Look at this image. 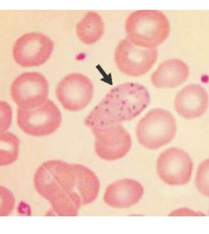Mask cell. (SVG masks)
<instances>
[{
  "instance_id": "1",
  "label": "cell",
  "mask_w": 209,
  "mask_h": 234,
  "mask_svg": "<svg viewBox=\"0 0 209 234\" xmlns=\"http://www.w3.org/2000/svg\"><path fill=\"white\" fill-rule=\"evenodd\" d=\"M37 193L52 205L58 216H74L80 208L94 202L100 183L93 171L79 164L48 160L40 165L34 176Z\"/></svg>"
},
{
  "instance_id": "2",
  "label": "cell",
  "mask_w": 209,
  "mask_h": 234,
  "mask_svg": "<svg viewBox=\"0 0 209 234\" xmlns=\"http://www.w3.org/2000/svg\"><path fill=\"white\" fill-rule=\"evenodd\" d=\"M149 91L141 84L125 82L112 88L84 120L88 128L105 127L134 119L148 106Z\"/></svg>"
},
{
  "instance_id": "3",
  "label": "cell",
  "mask_w": 209,
  "mask_h": 234,
  "mask_svg": "<svg viewBox=\"0 0 209 234\" xmlns=\"http://www.w3.org/2000/svg\"><path fill=\"white\" fill-rule=\"evenodd\" d=\"M127 38L147 48H157L167 39L171 24L165 15L157 10H140L131 14L125 24Z\"/></svg>"
},
{
  "instance_id": "4",
  "label": "cell",
  "mask_w": 209,
  "mask_h": 234,
  "mask_svg": "<svg viewBox=\"0 0 209 234\" xmlns=\"http://www.w3.org/2000/svg\"><path fill=\"white\" fill-rule=\"evenodd\" d=\"M177 132L176 119L172 113L161 108L153 109L138 123L137 138L144 148L155 150L170 143Z\"/></svg>"
},
{
  "instance_id": "5",
  "label": "cell",
  "mask_w": 209,
  "mask_h": 234,
  "mask_svg": "<svg viewBox=\"0 0 209 234\" xmlns=\"http://www.w3.org/2000/svg\"><path fill=\"white\" fill-rule=\"evenodd\" d=\"M17 120L18 126L25 133L34 137H43L57 131L62 121V115L57 104L48 99L34 109L18 107Z\"/></svg>"
},
{
  "instance_id": "6",
  "label": "cell",
  "mask_w": 209,
  "mask_h": 234,
  "mask_svg": "<svg viewBox=\"0 0 209 234\" xmlns=\"http://www.w3.org/2000/svg\"><path fill=\"white\" fill-rule=\"evenodd\" d=\"M157 58V48L141 47L127 37L119 41L114 51L117 68L122 73L130 77L146 75L154 65Z\"/></svg>"
},
{
  "instance_id": "7",
  "label": "cell",
  "mask_w": 209,
  "mask_h": 234,
  "mask_svg": "<svg viewBox=\"0 0 209 234\" xmlns=\"http://www.w3.org/2000/svg\"><path fill=\"white\" fill-rule=\"evenodd\" d=\"M12 100L24 109L37 107L48 100L49 83L42 73L37 71L25 72L18 75L10 87Z\"/></svg>"
},
{
  "instance_id": "8",
  "label": "cell",
  "mask_w": 209,
  "mask_h": 234,
  "mask_svg": "<svg viewBox=\"0 0 209 234\" xmlns=\"http://www.w3.org/2000/svg\"><path fill=\"white\" fill-rule=\"evenodd\" d=\"M53 50V41L47 35L30 32L23 34L15 41L12 56L15 62L21 66H39L48 60Z\"/></svg>"
},
{
  "instance_id": "9",
  "label": "cell",
  "mask_w": 209,
  "mask_h": 234,
  "mask_svg": "<svg viewBox=\"0 0 209 234\" xmlns=\"http://www.w3.org/2000/svg\"><path fill=\"white\" fill-rule=\"evenodd\" d=\"M55 93L65 110L78 112L87 107L93 100L94 86L88 76L73 73L64 76L58 82Z\"/></svg>"
},
{
  "instance_id": "10",
  "label": "cell",
  "mask_w": 209,
  "mask_h": 234,
  "mask_svg": "<svg viewBox=\"0 0 209 234\" xmlns=\"http://www.w3.org/2000/svg\"><path fill=\"white\" fill-rule=\"evenodd\" d=\"M193 168L191 158L187 152L177 148L161 153L157 162V174L168 185H185L190 180Z\"/></svg>"
},
{
  "instance_id": "11",
  "label": "cell",
  "mask_w": 209,
  "mask_h": 234,
  "mask_svg": "<svg viewBox=\"0 0 209 234\" xmlns=\"http://www.w3.org/2000/svg\"><path fill=\"white\" fill-rule=\"evenodd\" d=\"M95 137V149L99 157L114 161L127 155L131 147L130 135L120 124L91 128Z\"/></svg>"
},
{
  "instance_id": "12",
  "label": "cell",
  "mask_w": 209,
  "mask_h": 234,
  "mask_svg": "<svg viewBox=\"0 0 209 234\" xmlns=\"http://www.w3.org/2000/svg\"><path fill=\"white\" fill-rule=\"evenodd\" d=\"M208 106V95L204 87L191 84L183 87L174 99V108L183 118L193 119L200 117Z\"/></svg>"
},
{
  "instance_id": "13",
  "label": "cell",
  "mask_w": 209,
  "mask_h": 234,
  "mask_svg": "<svg viewBox=\"0 0 209 234\" xmlns=\"http://www.w3.org/2000/svg\"><path fill=\"white\" fill-rule=\"evenodd\" d=\"M144 195V187L139 182L123 179L109 185L103 199L105 203L115 209L129 208L136 204Z\"/></svg>"
},
{
  "instance_id": "14",
  "label": "cell",
  "mask_w": 209,
  "mask_h": 234,
  "mask_svg": "<svg viewBox=\"0 0 209 234\" xmlns=\"http://www.w3.org/2000/svg\"><path fill=\"white\" fill-rule=\"evenodd\" d=\"M189 66L179 59L162 62L153 73L150 81L157 88H171L183 84L189 76Z\"/></svg>"
},
{
  "instance_id": "15",
  "label": "cell",
  "mask_w": 209,
  "mask_h": 234,
  "mask_svg": "<svg viewBox=\"0 0 209 234\" xmlns=\"http://www.w3.org/2000/svg\"><path fill=\"white\" fill-rule=\"evenodd\" d=\"M105 29V24L100 15L95 12H89L76 24L75 32L81 42L91 45L102 37Z\"/></svg>"
},
{
  "instance_id": "16",
  "label": "cell",
  "mask_w": 209,
  "mask_h": 234,
  "mask_svg": "<svg viewBox=\"0 0 209 234\" xmlns=\"http://www.w3.org/2000/svg\"><path fill=\"white\" fill-rule=\"evenodd\" d=\"M20 141L11 132L0 134V166L13 163L18 158Z\"/></svg>"
},
{
  "instance_id": "17",
  "label": "cell",
  "mask_w": 209,
  "mask_h": 234,
  "mask_svg": "<svg viewBox=\"0 0 209 234\" xmlns=\"http://www.w3.org/2000/svg\"><path fill=\"white\" fill-rule=\"evenodd\" d=\"M195 182L199 192L209 197V159L203 161L198 166Z\"/></svg>"
},
{
  "instance_id": "18",
  "label": "cell",
  "mask_w": 209,
  "mask_h": 234,
  "mask_svg": "<svg viewBox=\"0 0 209 234\" xmlns=\"http://www.w3.org/2000/svg\"><path fill=\"white\" fill-rule=\"evenodd\" d=\"M15 207V197L6 187L0 185V216L9 215Z\"/></svg>"
},
{
  "instance_id": "19",
  "label": "cell",
  "mask_w": 209,
  "mask_h": 234,
  "mask_svg": "<svg viewBox=\"0 0 209 234\" xmlns=\"http://www.w3.org/2000/svg\"><path fill=\"white\" fill-rule=\"evenodd\" d=\"M12 110L9 104L0 101V134L6 132L11 125Z\"/></svg>"
}]
</instances>
